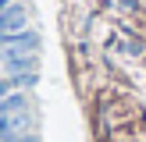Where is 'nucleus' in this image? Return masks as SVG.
Returning <instances> with one entry per match:
<instances>
[{
	"label": "nucleus",
	"mask_w": 146,
	"mask_h": 142,
	"mask_svg": "<svg viewBox=\"0 0 146 142\" xmlns=\"http://www.w3.org/2000/svg\"><path fill=\"white\" fill-rule=\"evenodd\" d=\"M21 28H25V11H21V7H4V11H0V32H21Z\"/></svg>",
	"instance_id": "nucleus-1"
},
{
	"label": "nucleus",
	"mask_w": 146,
	"mask_h": 142,
	"mask_svg": "<svg viewBox=\"0 0 146 142\" xmlns=\"http://www.w3.org/2000/svg\"><path fill=\"white\" fill-rule=\"evenodd\" d=\"M0 142H4V135H0Z\"/></svg>",
	"instance_id": "nucleus-2"
}]
</instances>
